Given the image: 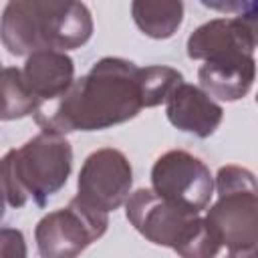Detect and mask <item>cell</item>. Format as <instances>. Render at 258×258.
Listing matches in <instances>:
<instances>
[{"instance_id":"cell-1","label":"cell","mask_w":258,"mask_h":258,"mask_svg":"<svg viewBox=\"0 0 258 258\" xmlns=\"http://www.w3.org/2000/svg\"><path fill=\"white\" fill-rule=\"evenodd\" d=\"M183 83L171 67H137L131 60L105 56L54 103L44 105L34 121L42 131H99L133 119L141 109L155 107Z\"/></svg>"},{"instance_id":"cell-2","label":"cell","mask_w":258,"mask_h":258,"mask_svg":"<svg viewBox=\"0 0 258 258\" xmlns=\"http://www.w3.org/2000/svg\"><path fill=\"white\" fill-rule=\"evenodd\" d=\"M252 28L238 16L214 18L187 38V56L204 60L198 71L202 89L220 101L242 99L256 79Z\"/></svg>"},{"instance_id":"cell-3","label":"cell","mask_w":258,"mask_h":258,"mask_svg":"<svg viewBox=\"0 0 258 258\" xmlns=\"http://www.w3.org/2000/svg\"><path fill=\"white\" fill-rule=\"evenodd\" d=\"M91 34L93 18L83 2L14 0L2 14V44L16 56L79 48Z\"/></svg>"},{"instance_id":"cell-4","label":"cell","mask_w":258,"mask_h":258,"mask_svg":"<svg viewBox=\"0 0 258 258\" xmlns=\"http://www.w3.org/2000/svg\"><path fill=\"white\" fill-rule=\"evenodd\" d=\"M73 167L71 143L60 133L40 131L2 159V187L6 204L22 208L28 200L44 206L69 179Z\"/></svg>"},{"instance_id":"cell-5","label":"cell","mask_w":258,"mask_h":258,"mask_svg":"<svg viewBox=\"0 0 258 258\" xmlns=\"http://www.w3.org/2000/svg\"><path fill=\"white\" fill-rule=\"evenodd\" d=\"M125 214L141 236L175 250L181 258H216L222 248L206 218L161 198L153 189L133 191L125 202Z\"/></svg>"},{"instance_id":"cell-6","label":"cell","mask_w":258,"mask_h":258,"mask_svg":"<svg viewBox=\"0 0 258 258\" xmlns=\"http://www.w3.org/2000/svg\"><path fill=\"white\" fill-rule=\"evenodd\" d=\"M218 202L206 220L222 246L232 250L258 246V179L240 165H224L216 175Z\"/></svg>"},{"instance_id":"cell-7","label":"cell","mask_w":258,"mask_h":258,"mask_svg":"<svg viewBox=\"0 0 258 258\" xmlns=\"http://www.w3.org/2000/svg\"><path fill=\"white\" fill-rule=\"evenodd\" d=\"M107 212H101L75 196L67 208L46 214L36 224V248L42 258H79L87 246L107 232Z\"/></svg>"},{"instance_id":"cell-8","label":"cell","mask_w":258,"mask_h":258,"mask_svg":"<svg viewBox=\"0 0 258 258\" xmlns=\"http://www.w3.org/2000/svg\"><path fill=\"white\" fill-rule=\"evenodd\" d=\"M151 185L161 198L196 214H202L214 196V177L208 165L183 149L165 151L155 159Z\"/></svg>"},{"instance_id":"cell-9","label":"cell","mask_w":258,"mask_h":258,"mask_svg":"<svg viewBox=\"0 0 258 258\" xmlns=\"http://www.w3.org/2000/svg\"><path fill=\"white\" fill-rule=\"evenodd\" d=\"M131 185L133 169L125 153L113 147H103L85 159L79 171L77 198L109 214L129 200Z\"/></svg>"},{"instance_id":"cell-10","label":"cell","mask_w":258,"mask_h":258,"mask_svg":"<svg viewBox=\"0 0 258 258\" xmlns=\"http://www.w3.org/2000/svg\"><path fill=\"white\" fill-rule=\"evenodd\" d=\"M165 113L173 127L198 137H210L222 123L224 109L200 87L179 83L165 99Z\"/></svg>"},{"instance_id":"cell-11","label":"cell","mask_w":258,"mask_h":258,"mask_svg":"<svg viewBox=\"0 0 258 258\" xmlns=\"http://www.w3.org/2000/svg\"><path fill=\"white\" fill-rule=\"evenodd\" d=\"M22 81L40 109L58 101L75 83L73 58L58 50H40L26 58Z\"/></svg>"},{"instance_id":"cell-12","label":"cell","mask_w":258,"mask_h":258,"mask_svg":"<svg viewBox=\"0 0 258 258\" xmlns=\"http://www.w3.org/2000/svg\"><path fill=\"white\" fill-rule=\"evenodd\" d=\"M131 14L139 30L151 38H169L181 24L183 4L175 0H137Z\"/></svg>"},{"instance_id":"cell-13","label":"cell","mask_w":258,"mask_h":258,"mask_svg":"<svg viewBox=\"0 0 258 258\" xmlns=\"http://www.w3.org/2000/svg\"><path fill=\"white\" fill-rule=\"evenodd\" d=\"M40 111L38 101L30 95L22 81V71L6 67L2 71V119H20L26 115H36Z\"/></svg>"},{"instance_id":"cell-14","label":"cell","mask_w":258,"mask_h":258,"mask_svg":"<svg viewBox=\"0 0 258 258\" xmlns=\"http://www.w3.org/2000/svg\"><path fill=\"white\" fill-rule=\"evenodd\" d=\"M0 258H26V244L20 230L2 228L0 232Z\"/></svg>"},{"instance_id":"cell-15","label":"cell","mask_w":258,"mask_h":258,"mask_svg":"<svg viewBox=\"0 0 258 258\" xmlns=\"http://www.w3.org/2000/svg\"><path fill=\"white\" fill-rule=\"evenodd\" d=\"M204 4L210 8H216V10L236 12V16L248 24L258 22V2H204Z\"/></svg>"},{"instance_id":"cell-16","label":"cell","mask_w":258,"mask_h":258,"mask_svg":"<svg viewBox=\"0 0 258 258\" xmlns=\"http://www.w3.org/2000/svg\"><path fill=\"white\" fill-rule=\"evenodd\" d=\"M228 258H258V246H254V248H242V250H232Z\"/></svg>"},{"instance_id":"cell-17","label":"cell","mask_w":258,"mask_h":258,"mask_svg":"<svg viewBox=\"0 0 258 258\" xmlns=\"http://www.w3.org/2000/svg\"><path fill=\"white\" fill-rule=\"evenodd\" d=\"M248 24V22H246ZM250 28H252V32H254V38H256V44H258V22L256 24H248ZM256 101H258V97H256Z\"/></svg>"}]
</instances>
